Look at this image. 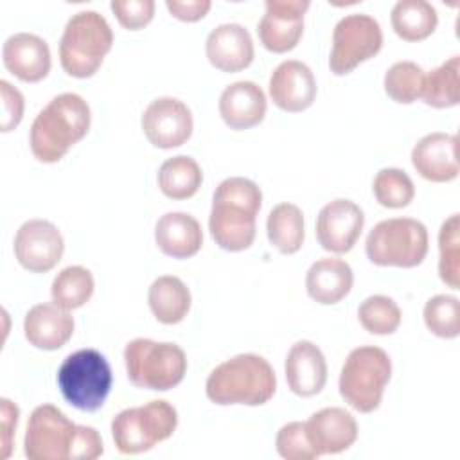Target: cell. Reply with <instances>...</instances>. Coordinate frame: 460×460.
<instances>
[{
    "mask_svg": "<svg viewBox=\"0 0 460 460\" xmlns=\"http://www.w3.org/2000/svg\"><path fill=\"white\" fill-rule=\"evenodd\" d=\"M363 210L350 199L327 203L316 217V239L331 253H347L361 235Z\"/></svg>",
    "mask_w": 460,
    "mask_h": 460,
    "instance_id": "15",
    "label": "cell"
},
{
    "mask_svg": "<svg viewBox=\"0 0 460 460\" xmlns=\"http://www.w3.org/2000/svg\"><path fill=\"white\" fill-rule=\"evenodd\" d=\"M383 47V31L368 14H347L332 31L329 68L334 75L350 74L359 63L374 58Z\"/></svg>",
    "mask_w": 460,
    "mask_h": 460,
    "instance_id": "11",
    "label": "cell"
},
{
    "mask_svg": "<svg viewBox=\"0 0 460 460\" xmlns=\"http://www.w3.org/2000/svg\"><path fill=\"white\" fill-rule=\"evenodd\" d=\"M270 243L284 255L298 252L304 244V214L293 203L275 205L266 219Z\"/></svg>",
    "mask_w": 460,
    "mask_h": 460,
    "instance_id": "29",
    "label": "cell"
},
{
    "mask_svg": "<svg viewBox=\"0 0 460 460\" xmlns=\"http://www.w3.org/2000/svg\"><path fill=\"white\" fill-rule=\"evenodd\" d=\"M460 58L453 56L424 74L422 101L431 108H451L460 102Z\"/></svg>",
    "mask_w": 460,
    "mask_h": 460,
    "instance_id": "30",
    "label": "cell"
},
{
    "mask_svg": "<svg viewBox=\"0 0 460 460\" xmlns=\"http://www.w3.org/2000/svg\"><path fill=\"white\" fill-rule=\"evenodd\" d=\"M284 370L288 386L300 397L316 395L327 381L325 356L313 341L307 340H300L289 349Z\"/></svg>",
    "mask_w": 460,
    "mask_h": 460,
    "instance_id": "22",
    "label": "cell"
},
{
    "mask_svg": "<svg viewBox=\"0 0 460 460\" xmlns=\"http://www.w3.org/2000/svg\"><path fill=\"white\" fill-rule=\"evenodd\" d=\"M110 7L117 22L129 31H138L146 27L155 16L153 0H113Z\"/></svg>",
    "mask_w": 460,
    "mask_h": 460,
    "instance_id": "38",
    "label": "cell"
},
{
    "mask_svg": "<svg viewBox=\"0 0 460 460\" xmlns=\"http://www.w3.org/2000/svg\"><path fill=\"white\" fill-rule=\"evenodd\" d=\"M372 190L377 203L386 208L408 207L415 198V185L411 178L397 167L381 169L374 178Z\"/></svg>",
    "mask_w": 460,
    "mask_h": 460,
    "instance_id": "34",
    "label": "cell"
},
{
    "mask_svg": "<svg viewBox=\"0 0 460 460\" xmlns=\"http://www.w3.org/2000/svg\"><path fill=\"white\" fill-rule=\"evenodd\" d=\"M458 138L449 133H429L422 137L411 149V164L415 171L428 181L446 183L458 176L456 158Z\"/></svg>",
    "mask_w": 460,
    "mask_h": 460,
    "instance_id": "17",
    "label": "cell"
},
{
    "mask_svg": "<svg viewBox=\"0 0 460 460\" xmlns=\"http://www.w3.org/2000/svg\"><path fill=\"white\" fill-rule=\"evenodd\" d=\"M277 451L286 460H314L318 453L311 446L305 431V422H288L284 424L275 438Z\"/></svg>",
    "mask_w": 460,
    "mask_h": 460,
    "instance_id": "37",
    "label": "cell"
},
{
    "mask_svg": "<svg viewBox=\"0 0 460 460\" xmlns=\"http://www.w3.org/2000/svg\"><path fill=\"white\" fill-rule=\"evenodd\" d=\"M102 451L104 444L95 428L74 424L54 404L32 410L23 437L29 460H93Z\"/></svg>",
    "mask_w": 460,
    "mask_h": 460,
    "instance_id": "1",
    "label": "cell"
},
{
    "mask_svg": "<svg viewBox=\"0 0 460 460\" xmlns=\"http://www.w3.org/2000/svg\"><path fill=\"white\" fill-rule=\"evenodd\" d=\"M217 108L223 122L230 129H250L262 122L266 115V95L259 84L237 81L221 92Z\"/></svg>",
    "mask_w": 460,
    "mask_h": 460,
    "instance_id": "23",
    "label": "cell"
},
{
    "mask_svg": "<svg viewBox=\"0 0 460 460\" xmlns=\"http://www.w3.org/2000/svg\"><path fill=\"white\" fill-rule=\"evenodd\" d=\"M88 102L72 92L56 95L32 120L29 144L36 160L59 162L90 129Z\"/></svg>",
    "mask_w": 460,
    "mask_h": 460,
    "instance_id": "3",
    "label": "cell"
},
{
    "mask_svg": "<svg viewBox=\"0 0 460 460\" xmlns=\"http://www.w3.org/2000/svg\"><path fill=\"white\" fill-rule=\"evenodd\" d=\"M305 431L311 446L320 455H336L349 449L358 438V422L343 408H323L309 417Z\"/></svg>",
    "mask_w": 460,
    "mask_h": 460,
    "instance_id": "18",
    "label": "cell"
},
{
    "mask_svg": "<svg viewBox=\"0 0 460 460\" xmlns=\"http://www.w3.org/2000/svg\"><path fill=\"white\" fill-rule=\"evenodd\" d=\"M359 323L370 334H392L401 325V309L399 305L385 295H372L365 298L358 309Z\"/></svg>",
    "mask_w": 460,
    "mask_h": 460,
    "instance_id": "35",
    "label": "cell"
},
{
    "mask_svg": "<svg viewBox=\"0 0 460 460\" xmlns=\"http://www.w3.org/2000/svg\"><path fill=\"white\" fill-rule=\"evenodd\" d=\"M176 426V408L164 399H155L117 413L111 420V437L119 453L138 455L169 438Z\"/></svg>",
    "mask_w": 460,
    "mask_h": 460,
    "instance_id": "9",
    "label": "cell"
},
{
    "mask_svg": "<svg viewBox=\"0 0 460 460\" xmlns=\"http://www.w3.org/2000/svg\"><path fill=\"white\" fill-rule=\"evenodd\" d=\"M93 288V277L86 268L68 266L61 270L52 280V302L68 311L77 309L92 298Z\"/></svg>",
    "mask_w": 460,
    "mask_h": 460,
    "instance_id": "31",
    "label": "cell"
},
{
    "mask_svg": "<svg viewBox=\"0 0 460 460\" xmlns=\"http://www.w3.org/2000/svg\"><path fill=\"white\" fill-rule=\"evenodd\" d=\"M203 172L192 156L167 158L158 169V187L171 199L192 198L201 187Z\"/></svg>",
    "mask_w": 460,
    "mask_h": 460,
    "instance_id": "28",
    "label": "cell"
},
{
    "mask_svg": "<svg viewBox=\"0 0 460 460\" xmlns=\"http://www.w3.org/2000/svg\"><path fill=\"white\" fill-rule=\"evenodd\" d=\"M113 45L110 23L97 11H79L65 25L59 41L63 70L77 79L92 77Z\"/></svg>",
    "mask_w": 460,
    "mask_h": 460,
    "instance_id": "5",
    "label": "cell"
},
{
    "mask_svg": "<svg viewBox=\"0 0 460 460\" xmlns=\"http://www.w3.org/2000/svg\"><path fill=\"white\" fill-rule=\"evenodd\" d=\"M27 341L41 350L61 349L74 334V318L68 309L58 304H36L23 320Z\"/></svg>",
    "mask_w": 460,
    "mask_h": 460,
    "instance_id": "21",
    "label": "cell"
},
{
    "mask_svg": "<svg viewBox=\"0 0 460 460\" xmlns=\"http://www.w3.org/2000/svg\"><path fill=\"white\" fill-rule=\"evenodd\" d=\"M155 241L162 253L172 259H189L203 244L201 225L185 212H167L155 226Z\"/></svg>",
    "mask_w": 460,
    "mask_h": 460,
    "instance_id": "24",
    "label": "cell"
},
{
    "mask_svg": "<svg viewBox=\"0 0 460 460\" xmlns=\"http://www.w3.org/2000/svg\"><path fill=\"white\" fill-rule=\"evenodd\" d=\"M210 0H167L165 7L169 13L181 20V22H198L201 20L208 9H210Z\"/></svg>",
    "mask_w": 460,
    "mask_h": 460,
    "instance_id": "41",
    "label": "cell"
},
{
    "mask_svg": "<svg viewBox=\"0 0 460 460\" xmlns=\"http://www.w3.org/2000/svg\"><path fill=\"white\" fill-rule=\"evenodd\" d=\"M147 302L151 313L160 323L174 325L187 316L192 298L181 279L174 275H162L149 286Z\"/></svg>",
    "mask_w": 460,
    "mask_h": 460,
    "instance_id": "26",
    "label": "cell"
},
{
    "mask_svg": "<svg viewBox=\"0 0 460 460\" xmlns=\"http://www.w3.org/2000/svg\"><path fill=\"white\" fill-rule=\"evenodd\" d=\"M128 379L146 390L167 392L178 386L187 372V356L176 343L135 338L124 349Z\"/></svg>",
    "mask_w": 460,
    "mask_h": 460,
    "instance_id": "7",
    "label": "cell"
},
{
    "mask_svg": "<svg viewBox=\"0 0 460 460\" xmlns=\"http://www.w3.org/2000/svg\"><path fill=\"white\" fill-rule=\"evenodd\" d=\"M2 61L20 81L38 83L50 72V49L43 38L31 32H18L5 40Z\"/></svg>",
    "mask_w": 460,
    "mask_h": 460,
    "instance_id": "19",
    "label": "cell"
},
{
    "mask_svg": "<svg viewBox=\"0 0 460 460\" xmlns=\"http://www.w3.org/2000/svg\"><path fill=\"white\" fill-rule=\"evenodd\" d=\"M354 275L349 262L338 257H323L311 264L305 275L307 295L323 305L345 298L352 289Z\"/></svg>",
    "mask_w": 460,
    "mask_h": 460,
    "instance_id": "25",
    "label": "cell"
},
{
    "mask_svg": "<svg viewBox=\"0 0 460 460\" xmlns=\"http://www.w3.org/2000/svg\"><path fill=\"white\" fill-rule=\"evenodd\" d=\"M277 390V377L262 356L237 354L217 365L207 377V397L219 406H261Z\"/></svg>",
    "mask_w": 460,
    "mask_h": 460,
    "instance_id": "4",
    "label": "cell"
},
{
    "mask_svg": "<svg viewBox=\"0 0 460 460\" xmlns=\"http://www.w3.org/2000/svg\"><path fill=\"white\" fill-rule=\"evenodd\" d=\"M268 90L277 108L289 113H298L314 102L316 81L305 63L288 59L271 72Z\"/></svg>",
    "mask_w": 460,
    "mask_h": 460,
    "instance_id": "16",
    "label": "cell"
},
{
    "mask_svg": "<svg viewBox=\"0 0 460 460\" xmlns=\"http://www.w3.org/2000/svg\"><path fill=\"white\" fill-rule=\"evenodd\" d=\"M192 113L176 97H158L142 113L146 138L160 149H172L185 144L192 135Z\"/></svg>",
    "mask_w": 460,
    "mask_h": 460,
    "instance_id": "13",
    "label": "cell"
},
{
    "mask_svg": "<svg viewBox=\"0 0 460 460\" xmlns=\"http://www.w3.org/2000/svg\"><path fill=\"white\" fill-rule=\"evenodd\" d=\"M438 275L451 289L460 288V217L449 216L438 232Z\"/></svg>",
    "mask_w": 460,
    "mask_h": 460,
    "instance_id": "32",
    "label": "cell"
},
{
    "mask_svg": "<svg viewBox=\"0 0 460 460\" xmlns=\"http://www.w3.org/2000/svg\"><path fill=\"white\" fill-rule=\"evenodd\" d=\"M309 5V0H266V13L257 25L262 47L275 54L293 50L302 38Z\"/></svg>",
    "mask_w": 460,
    "mask_h": 460,
    "instance_id": "14",
    "label": "cell"
},
{
    "mask_svg": "<svg viewBox=\"0 0 460 460\" xmlns=\"http://www.w3.org/2000/svg\"><path fill=\"white\" fill-rule=\"evenodd\" d=\"M65 241L58 226L47 219L25 221L14 235V255L18 262L32 271H50L63 257Z\"/></svg>",
    "mask_w": 460,
    "mask_h": 460,
    "instance_id": "12",
    "label": "cell"
},
{
    "mask_svg": "<svg viewBox=\"0 0 460 460\" xmlns=\"http://www.w3.org/2000/svg\"><path fill=\"white\" fill-rule=\"evenodd\" d=\"M424 70L413 61H397L385 74V92L399 104H411L420 97Z\"/></svg>",
    "mask_w": 460,
    "mask_h": 460,
    "instance_id": "33",
    "label": "cell"
},
{
    "mask_svg": "<svg viewBox=\"0 0 460 460\" xmlns=\"http://www.w3.org/2000/svg\"><path fill=\"white\" fill-rule=\"evenodd\" d=\"M370 262L377 266L415 268L428 253V230L413 217L379 221L365 241Z\"/></svg>",
    "mask_w": 460,
    "mask_h": 460,
    "instance_id": "10",
    "label": "cell"
},
{
    "mask_svg": "<svg viewBox=\"0 0 460 460\" xmlns=\"http://www.w3.org/2000/svg\"><path fill=\"white\" fill-rule=\"evenodd\" d=\"M392 376L390 356L374 345H363L349 352L340 372V395L359 413L379 408L383 392Z\"/></svg>",
    "mask_w": 460,
    "mask_h": 460,
    "instance_id": "6",
    "label": "cell"
},
{
    "mask_svg": "<svg viewBox=\"0 0 460 460\" xmlns=\"http://www.w3.org/2000/svg\"><path fill=\"white\" fill-rule=\"evenodd\" d=\"M0 95H2V131L7 133L14 129L23 117V95L18 88H14L9 81H0Z\"/></svg>",
    "mask_w": 460,
    "mask_h": 460,
    "instance_id": "39",
    "label": "cell"
},
{
    "mask_svg": "<svg viewBox=\"0 0 460 460\" xmlns=\"http://www.w3.org/2000/svg\"><path fill=\"white\" fill-rule=\"evenodd\" d=\"M390 22L401 40L420 41L435 32L438 14L426 0H399L392 9Z\"/></svg>",
    "mask_w": 460,
    "mask_h": 460,
    "instance_id": "27",
    "label": "cell"
},
{
    "mask_svg": "<svg viewBox=\"0 0 460 460\" xmlns=\"http://www.w3.org/2000/svg\"><path fill=\"white\" fill-rule=\"evenodd\" d=\"M205 52L212 66L221 72H241L253 61V41L246 27L223 23L210 31Z\"/></svg>",
    "mask_w": 460,
    "mask_h": 460,
    "instance_id": "20",
    "label": "cell"
},
{
    "mask_svg": "<svg viewBox=\"0 0 460 460\" xmlns=\"http://www.w3.org/2000/svg\"><path fill=\"white\" fill-rule=\"evenodd\" d=\"M426 327L438 338H456L460 334V302L451 295L431 296L422 311Z\"/></svg>",
    "mask_w": 460,
    "mask_h": 460,
    "instance_id": "36",
    "label": "cell"
},
{
    "mask_svg": "<svg viewBox=\"0 0 460 460\" xmlns=\"http://www.w3.org/2000/svg\"><path fill=\"white\" fill-rule=\"evenodd\" d=\"M18 406L9 399H0V415H2V453L0 458H7L13 449V433L18 424Z\"/></svg>",
    "mask_w": 460,
    "mask_h": 460,
    "instance_id": "40",
    "label": "cell"
},
{
    "mask_svg": "<svg viewBox=\"0 0 460 460\" xmlns=\"http://www.w3.org/2000/svg\"><path fill=\"white\" fill-rule=\"evenodd\" d=\"M113 383L106 358L95 349L68 354L58 370V386L68 404L81 411L99 410Z\"/></svg>",
    "mask_w": 460,
    "mask_h": 460,
    "instance_id": "8",
    "label": "cell"
},
{
    "mask_svg": "<svg viewBox=\"0 0 460 460\" xmlns=\"http://www.w3.org/2000/svg\"><path fill=\"white\" fill-rule=\"evenodd\" d=\"M262 205L259 185L243 176L223 180L212 198L208 230L226 252H243L255 239V219Z\"/></svg>",
    "mask_w": 460,
    "mask_h": 460,
    "instance_id": "2",
    "label": "cell"
}]
</instances>
